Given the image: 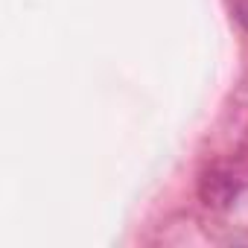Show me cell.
Here are the masks:
<instances>
[{"label":"cell","mask_w":248,"mask_h":248,"mask_svg":"<svg viewBox=\"0 0 248 248\" xmlns=\"http://www.w3.org/2000/svg\"><path fill=\"white\" fill-rule=\"evenodd\" d=\"M239 21H242V24H245V30H248V3L239 9Z\"/></svg>","instance_id":"obj_2"},{"label":"cell","mask_w":248,"mask_h":248,"mask_svg":"<svg viewBox=\"0 0 248 248\" xmlns=\"http://www.w3.org/2000/svg\"><path fill=\"white\" fill-rule=\"evenodd\" d=\"M242 184H245V178H242L233 167L216 164V167H210V170L202 175V181H199V196H202V202H204L207 207H228V204L239 196Z\"/></svg>","instance_id":"obj_1"}]
</instances>
